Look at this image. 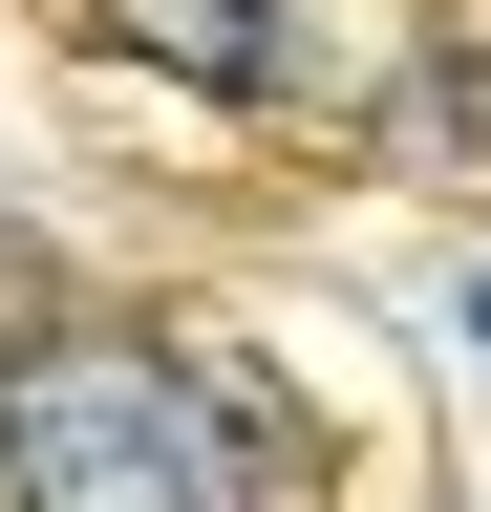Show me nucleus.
Here are the masks:
<instances>
[{"label": "nucleus", "instance_id": "1", "mask_svg": "<svg viewBox=\"0 0 491 512\" xmlns=\"http://www.w3.org/2000/svg\"><path fill=\"white\" fill-rule=\"evenodd\" d=\"M0 491L22 512H257V406L171 342H22L0 363Z\"/></svg>", "mask_w": 491, "mask_h": 512}, {"label": "nucleus", "instance_id": "2", "mask_svg": "<svg viewBox=\"0 0 491 512\" xmlns=\"http://www.w3.org/2000/svg\"><path fill=\"white\" fill-rule=\"evenodd\" d=\"M107 43L193 64V86H278V0H107Z\"/></svg>", "mask_w": 491, "mask_h": 512}, {"label": "nucleus", "instance_id": "3", "mask_svg": "<svg viewBox=\"0 0 491 512\" xmlns=\"http://www.w3.org/2000/svg\"><path fill=\"white\" fill-rule=\"evenodd\" d=\"M470 342H491V278H470Z\"/></svg>", "mask_w": 491, "mask_h": 512}]
</instances>
